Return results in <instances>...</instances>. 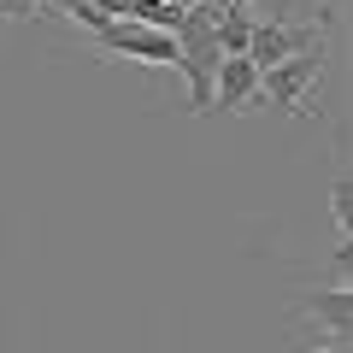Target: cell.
<instances>
[{"instance_id":"obj_3","label":"cell","mask_w":353,"mask_h":353,"mask_svg":"<svg viewBox=\"0 0 353 353\" xmlns=\"http://www.w3.org/2000/svg\"><path fill=\"white\" fill-rule=\"evenodd\" d=\"M253 94H259V65L248 59V53H224L212 71V106H224V112H248Z\"/></svg>"},{"instance_id":"obj_5","label":"cell","mask_w":353,"mask_h":353,"mask_svg":"<svg viewBox=\"0 0 353 353\" xmlns=\"http://www.w3.org/2000/svg\"><path fill=\"white\" fill-rule=\"evenodd\" d=\"M330 212H336V230L347 236V218H353V189H347V176H336V183H330Z\"/></svg>"},{"instance_id":"obj_6","label":"cell","mask_w":353,"mask_h":353,"mask_svg":"<svg viewBox=\"0 0 353 353\" xmlns=\"http://www.w3.org/2000/svg\"><path fill=\"white\" fill-rule=\"evenodd\" d=\"M324 353H341V347H324Z\"/></svg>"},{"instance_id":"obj_4","label":"cell","mask_w":353,"mask_h":353,"mask_svg":"<svg viewBox=\"0 0 353 353\" xmlns=\"http://www.w3.org/2000/svg\"><path fill=\"white\" fill-rule=\"evenodd\" d=\"M347 283H336V289H324L318 294V301H306V318H318V324L330 330V336H336V347L341 341H347Z\"/></svg>"},{"instance_id":"obj_2","label":"cell","mask_w":353,"mask_h":353,"mask_svg":"<svg viewBox=\"0 0 353 353\" xmlns=\"http://www.w3.org/2000/svg\"><path fill=\"white\" fill-rule=\"evenodd\" d=\"M88 36H94L101 53H130V59H148V65H183V48H176L171 30L136 24V18H101V24H88Z\"/></svg>"},{"instance_id":"obj_1","label":"cell","mask_w":353,"mask_h":353,"mask_svg":"<svg viewBox=\"0 0 353 353\" xmlns=\"http://www.w3.org/2000/svg\"><path fill=\"white\" fill-rule=\"evenodd\" d=\"M318 77H324V48H301L289 59L259 71V94H271L277 106H289L294 118H312L318 106Z\"/></svg>"}]
</instances>
